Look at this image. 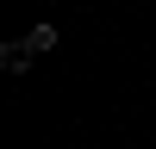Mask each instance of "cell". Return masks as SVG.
<instances>
[{"label":"cell","mask_w":156,"mask_h":149,"mask_svg":"<svg viewBox=\"0 0 156 149\" xmlns=\"http://www.w3.org/2000/svg\"><path fill=\"white\" fill-rule=\"evenodd\" d=\"M31 62H37V50L25 44V37H12V44H0V68H6V74H25Z\"/></svg>","instance_id":"obj_1"},{"label":"cell","mask_w":156,"mask_h":149,"mask_svg":"<svg viewBox=\"0 0 156 149\" xmlns=\"http://www.w3.org/2000/svg\"><path fill=\"white\" fill-rule=\"evenodd\" d=\"M25 44H31L37 56H50V50L62 44V31H56V25H31V31H25Z\"/></svg>","instance_id":"obj_2"}]
</instances>
